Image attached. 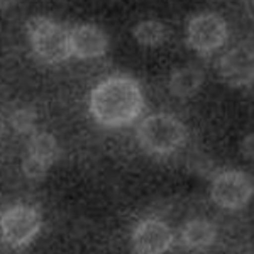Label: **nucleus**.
I'll list each match as a JSON object with an SVG mask.
<instances>
[{
    "instance_id": "obj_12",
    "label": "nucleus",
    "mask_w": 254,
    "mask_h": 254,
    "mask_svg": "<svg viewBox=\"0 0 254 254\" xmlns=\"http://www.w3.org/2000/svg\"><path fill=\"white\" fill-rule=\"evenodd\" d=\"M203 81V73L195 66H183L173 71L170 78V90L176 97H191Z\"/></svg>"
},
{
    "instance_id": "obj_6",
    "label": "nucleus",
    "mask_w": 254,
    "mask_h": 254,
    "mask_svg": "<svg viewBox=\"0 0 254 254\" xmlns=\"http://www.w3.org/2000/svg\"><path fill=\"white\" fill-rule=\"evenodd\" d=\"M41 219L32 207L15 205L9 208L0 219V232L7 244L12 248L29 244L39 232Z\"/></svg>"
},
{
    "instance_id": "obj_14",
    "label": "nucleus",
    "mask_w": 254,
    "mask_h": 254,
    "mask_svg": "<svg viewBox=\"0 0 254 254\" xmlns=\"http://www.w3.org/2000/svg\"><path fill=\"white\" fill-rule=\"evenodd\" d=\"M241 151L249 161H254V132L244 137V141L241 142Z\"/></svg>"
},
{
    "instance_id": "obj_9",
    "label": "nucleus",
    "mask_w": 254,
    "mask_h": 254,
    "mask_svg": "<svg viewBox=\"0 0 254 254\" xmlns=\"http://www.w3.org/2000/svg\"><path fill=\"white\" fill-rule=\"evenodd\" d=\"M69 46H71V56L80 60H92L104 55L109 43L105 32L97 26L80 24L69 29Z\"/></svg>"
},
{
    "instance_id": "obj_7",
    "label": "nucleus",
    "mask_w": 254,
    "mask_h": 254,
    "mask_svg": "<svg viewBox=\"0 0 254 254\" xmlns=\"http://www.w3.org/2000/svg\"><path fill=\"white\" fill-rule=\"evenodd\" d=\"M219 73L232 87H246L254 81V48L239 44L229 49L219 61Z\"/></svg>"
},
{
    "instance_id": "obj_11",
    "label": "nucleus",
    "mask_w": 254,
    "mask_h": 254,
    "mask_svg": "<svg viewBox=\"0 0 254 254\" xmlns=\"http://www.w3.org/2000/svg\"><path fill=\"white\" fill-rule=\"evenodd\" d=\"M215 241V227L207 220L196 219L183 225L182 244L190 251H203Z\"/></svg>"
},
{
    "instance_id": "obj_8",
    "label": "nucleus",
    "mask_w": 254,
    "mask_h": 254,
    "mask_svg": "<svg viewBox=\"0 0 254 254\" xmlns=\"http://www.w3.org/2000/svg\"><path fill=\"white\" fill-rule=\"evenodd\" d=\"M171 244L173 232L163 220H142L132 232V248L137 254H165Z\"/></svg>"
},
{
    "instance_id": "obj_5",
    "label": "nucleus",
    "mask_w": 254,
    "mask_h": 254,
    "mask_svg": "<svg viewBox=\"0 0 254 254\" xmlns=\"http://www.w3.org/2000/svg\"><path fill=\"white\" fill-rule=\"evenodd\" d=\"M187 41L191 49L208 55L227 41V24L214 12L198 14L188 22Z\"/></svg>"
},
{
    "instance_id": "obj_2",
    "label": "nucleus",
    "mask_w": 254,
    "mask_h": 254,
    "mask_svg": "<svg viewBox=\"0 0 254 254\" xmlns=\"http://www.w3.org/2000/svg\"><path fill=\"white\" fill-rule=\"evenodd\" d=\"M27 34L34 55L48 64L63 63L71 56L69 31L48 17H34L27 24Z\"/></svg>"
},
{
    "instance_id": "obj_13",
    "label": "nucleus",
    "mask_w": 254,
    "mask_h": 254,
    "mask_svg": "<svg viewBox=\"0 0 254 254\" xmlns=\"http://www.w3.org/2000/svg\"><path fill=\"white\" fill-rule=\"evenodd\" d=\"M132 32L137 43L147 48L159 46L166 39V27L158 20H142L134 27Z\"/></svg>"
},
{
    "instance_id": "obj_3",
    "label": "nucleus",
    "mask_w": 254,
    "mask_h": 254,
    "mask_svg": "<svg viewBox=\"0 0 254 254\" xmlns=\"http://www.w3.org/2000/svg\"><path fill=\"white\" fill-rule=\"evenodd\" d=\"M141 146L153 154H168L178 149L187 137V129L170 114H153L137 127Z\"/></svg>"
},
{
    "instance_id": "obj_1",
    "label": "nucleus",
    "mask_w": 254,
    "mask_h": 254,
    "mask_svg": "<svg viewBox=\"0 0 254 254\" xmlns=\"http://www.w3.org/2000/svg\"><path fill=\"white\" fill-rule=\"evenodd\" d=\"M142 92L130 76L116 75L104 80L90 95V112L98 124L122 127L134 122L142 112Z\"/></svg>"
},
{
    "instance_id": "obj_10",
    "label": "nucleus",
    "mask_w": 254,
    "mask_h": 254,
    "mask_svg": "<svg viewBox=\"0 0 254 254\" xmlns=\"http://www.w3.org/2000/svg\"><path fill=\"white\" fill-rule=\"evenodd\" d=\"M58 158V144L55 137L46 132L34 136L29 142V151L24 159V171L27 176H41Z\"/></svg>"
},
{
    "instance_id": "obj_4",
    "label": "nucleus",
    "mask_w": 254,
    "mask_h": 254,
    "mask_svg": "<svg viewBox=\"0 0 254 254\" xmlns=\"http://www.w3.org/2000/svg\"><path fill=\"white\" fill-rule=\"evenodd\" d=\"M254 195V185L244 173L236 170L224 171L217 175L210 187L212 200L222 208L237 210L251 202Z\"/></svg>"
}]
</instances>
